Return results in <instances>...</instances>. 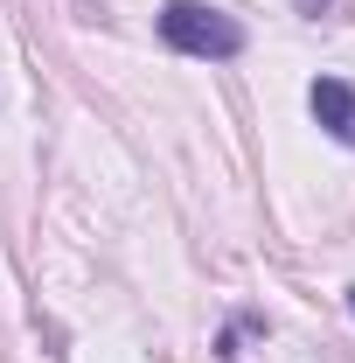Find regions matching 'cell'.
Wrapping results in <instances>:
<instances>
[{
	"label": "cell",
	"instance_id": "7a4b0ae2",
	"mask_svg": "<svg viewBox=\"0 0 355 363\" xmlns=\"http://www.w3.org/2000/svg\"><path fill=\"white\" fill-rule=\"evenodd\" d=\"M307 105H313V119L342 140V147H355V84H342V77H313Z\"/></svg>",
	"mask_w": 355,
	"mask_h": 363
},
{
	"label": "cell",
	"instance_id": "277c9868",
	"mask_svg": "<svg viewBox=\"0 0 355 363\" xmlns=\"http://www.w3.org/2000/svg\"><path fill=\"white\" fill-rule=\"evenodd\" d=\"M349 315H355V286H349Z\"/></svg>",
	"mask_w": 355,
	"mask_h": 363
},
{
	"label": "cell",
	"instance_id": "3957f363",
	"mask_svg": "<svg viewBox=\"0 0 355 363\" xmlns=\"http://www.w3.org/2000/svg\"><path fill=\"white\" fill-rule=\"evenodd\" d=\"M293 7H300V14H327L334 0H293Z\"/></svg>",
	"mask_w": 355,
	"mask_h": 363
},
{
	"label": "cell",
	"instance_id": "6da1fadb",
	"mask_svg": "<svg viewBox=\"0 0 355 363\" xmlns=\"http://www.w3.org/2000/svg\"><path fill=\"white\" fill-rule=\"evenodd\" d=\"M161 43L195 56V63H230V56H244V21H230L223 7H202V0H168Z\"/></svg>",
	"mask_w": 355,
	"mask_h": 363
}]
</instances>
